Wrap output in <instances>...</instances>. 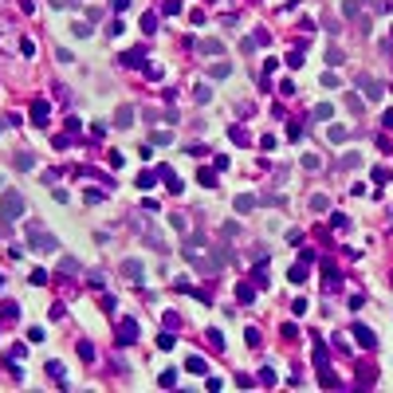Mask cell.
<instances>
[{
    "instance_id": "1",
    "label": "cell",
    "mask_w": 393,
    "mask_h": 393,
    "mask_svg": "<svg viewBox=\"0 0 393 393\" xmlns=\"http://www.w3.org/2000/svg\"><path fill=\"white\" fill-rule=\"evenodd\" d=\"M28 244H32L36 252H59V240L40 225H28Z\"/></svg>"
},
{
    "instance_id": "2",
    "label": "cell",
    "mask_w": 393,
    "mask_h": 393,
    "mask_svg": "<svg viewBox=\"0 0 393 393\" xmlns=\"http://www.w3.org/2000/svg\"><path fill=\"white\" fill-rule=\"evenodd\" d=\"M24 209H28V205H24V197H20L16 189H8V193L0 197V217H4V221H20Z\"/></svg>"
},
{
    "instance_id": "3",
    "label": "cell",
    "mask_w": 393,
    "mask_h": 393,
    "mask_svg": "<svg viewBox=\"0 0 393 393\" xmlns=\"http://www.w3.org/2000/svg\"><path fill=\"white\" fill-rule=\"evenodd\" d=\"M354 87H358V91H366V99H370V103H378V99L386 95V91H382V83H378L374 75H354Z\"/></svg>"
},
{
    "instance_id": "4",
    "label": "cell",
    "mask_w": 393,
    "mask_h": 393,
    "mask_svg": "<svg viewBox=\"0 0 393 393\" xmlns=\"http://www.w3.org/2000/svg\"><path fill=\"white\" fill-rule=\"evenodd\" d=\"M354 338L362 342V350H374V346H378V335H374L366 323H354Z\"/></svg>"
},
{
    "instance_id": "5",
    "label": "cell",
    "mask_w": 393,
    "mask_h": 393,
    "mask_svg": "<svg viewBox=\"0 0 393 393\" xmlns=\"http://www.w3.org/2000/svg\"><path fill=\"white\" fill-rule=\"evenodd\" d=\"M134 338H138V323H130V319H126V323L118 327V346H130Z\"/></svg>"
},
{
    "instance_id": "6",
    "label": "cell",
    "mask_w": 393,
    "mask_h": 393,
    "mask_svg": "<svg viewBox=\"0 0 393 393\" xmlns=\"http://www.w3.org/2000/svg\"><path fill=\"white\" fill-rule=\"evenodd\" d=\"M122 276H126V280H142V276H146V268H142L138 260H126V264H122Z\"/></svg>"
},
{
    "instance_id": "7",
    "label": "cell",
    "mask_w": 393,
    "mask_h": 393,
    "mask_svg": "<svg viewBox=\"0 0 393 393\" xmlns=\"http://www.w3.org/2000/svg\"><path fill=\"white\" fill-rule=\"evenodd\" d=\"M0 319L16 323V319H20V303H12V299H8V303H0Z\"/></svg>"
},
{
    "instance_id": "8",
    "label": "cell",
    "mask_w": 393,
    "mask_h": 393,
    "mask_svg": "<svg viewBox=\"0 0 393 393\" xmlns=\"http://www.w3.org/2000/svg\"><path fill=\"white\" fill-rule=\"evenodd\" d=\"M185 370H189V374H209V362H205L201 354H193V358L185 362Z\"/></svg>"
},
{
    "instance_id": "9",
    "label": "cell",
    "mask_w": 393,
    "mask_h": 393,
    "mask_svg": "<svg viewBox=\"0 0 393 393\" xmlns=\"http://www.w3.org/2000/svg\"><path fill=\"white\" fill-rule=\"evenodd\" d=\"M48 111H52L48 103H32V122H36V126H44V122H48Z\"/></svg>"
},
{
    "instance_id": "10",
    "label": "cell",
    "mask_w": 393,
    "mask_h": 393,
    "mask_svg": "<svg viewBox=\"0 0 393 393\" xmlns=\"http://www.w3.org/2000/svg\"><path fill=\"white\" fill-rule=\"evenodd\" d=\"M130 122H134V107H118V114H114V126H122V130H126Z\"/></svg>"
},
{
    "instance_id": "11",
    "label": "cell",
    "mask_w": 393,
    "mask_h": 393,
    "mask_svg": "<svg viewBox=\"0 0 393 393\" xmlns=\"http://www.w3.org/2000/svg\"><path fill=\"white\" fill-rule=\"evenodd\" d=\"M252 209H256V197H252V193L236 197V213H252Z\"/></svg>"
},
{
    "instance_id": "12",
    "label": "cell",
    "mask_w": 393,
    "mask_h": 393,
    "mask_svg": "<svg viewBox=\"0 0 393 393\" xmlns=\"http://www.w3.org/2000/svg\"><path fill=\"white\" fill-rule=\"evenodd\" d=\"M236 299H240V303H252V299H256V287H252V283H240V287H236Z\"/></svg>"
},
{
    "instance_id": "13",
    "label": "cell",
    "mask_w": 393,
    "mask_h": 393,
    "mask_svg": "<svg viewBox=\"0 0 393 393\" xmlns=\"http://www.w3.org/2000/svg\"><path fill=\"white\" fill-rule=\"evenodd\" d=\"M287 280H291V283H303V280H307V264H295V268H287Z\"/></svg>"
},
{
    "instance_id": "14",
    "label": "cell",
    "mask_w": 393,
    "mask_h": 393,
    "mask_svg": "<svg viewBox=\"0 0 393 393\" xmlns=\"http://www.w3.org/2000/svg\"><path fill=\"white\" fill-rule=\"evenodd\" d=\"M118 63H122V67H142V52H126Z\"/></svg>"
},
{
    "instance_id": "15",
    "label": "cell",
    "mask_w": 393,
    "mask_h": 393,
    "mask_svg": "<svg viewBox=\"0 0 393 393\" xmlns=\"http://www.w3.org/2000/svg\"><path fill=\"white\" fill-rule=\"evenodd\" d=\"M201 52H205V56H221L225 48H221V40H205V44H201Z\"/></svg>"
},
{
    "instance_id": "16",
    "label": "cell",
    "mask_w": 393,
    "mask_h": 393,
    "mask_svg": "<svg viewBox=\"0 0 393 393\" xmlns=\"http://www.w3.org/2000/svg\"><path fill=\"white\" fill-rule=\"evenodd\" d=\"M228 134H232V142H236V146H248V142H252V138H248V130H240V126H232Z\"/></svg>"
},
{
    "instance_id": "17",
    "label": "cell",
    "mask_w": 393,
    "mask_h": 393,
    "mask_svg": "<svg viewBox=\"0 0 393 393\" xmlns=\"http://www.w3.org/2000/svg\"><path fill=\"white\" fill-rule=\"evenodd\" d=\"M142 32H158V16H154V12L142 16Z\"/></svg>"
},
{
    "instance_id": "18",
    "label": "cell",
    "mask_w": 393,
    "mask_h": 393,
    "mask_svg": "<svg viewBox=\"0 0 393 393\" xmlns=\"http://www.w3.org/2000/svg\"><path fill=\"white\" fill-rule=\"evenodd\" d=\"M197 177H201V185H209V189H213V185H217V169H201V173H197Z\"/></svg>"
},
{
    "instance_id": "19",
    "label": "cell",
    "mask_w": 393,
    "mask_h": 393,
    "mask_svg": "<svg viewBox=\"0 0 393 393\" xmlns=\"http://www.w3.org/2000/svg\"><path fill=\"white\" fill-rule=\"evenodd\" d=\"M228 71H232V63H213V79H228Z\"/></svg>"
},
{
    "instance_id": "20",
    "label": "cell",
    "mask_w": 393,
    "mask_h": 393,
    "mask_svg": "<svg viewBox=\"0 0 393 393\" xmlns=\"http://www.w3.org/2000/svg\"><path fill=\"white\" fill-rule=\"evenodd\" d=\"M331 114H335L331 103H319V107H315V118H319V122H323V118H331Z\"/></svg>"
},
{
    "instance_id": "21",
    "label": "cell",
    "mask_w": 393,
    "mask_h": 393,
    "mask_svg": "<svg viewBox=\"0 0 393 393\" xmlns=\"http://www.w3.org/2000/svg\"><path fill=\"white\" fill-rule=\"evenodd\" d=\"M79 358H83V362H95V346L83 342V346H79Z\"/></svg>"
},
{
    "instance_id": "22",
    "label": "cell",
    "mask_w": 393,
    "mask_h": 393,
    "mask_svg": "<svg viewBox=\"0 0 393 393\" xmlns=\"http://www.w3.org/2000/svg\"><path fill=\"white\" fill-rule=\"evenodd\" d=\"M327 134H331V142H346V126H331Z\"/></svg>"
},
{
    "instance_id": "23",
    "label": "cell",
    "mask_w": 393,
    "mask_h": 393,
    "mask_svg": "<svg viewBox=\"0 0 393 393\" xmlns=\"http://www.w3.org/2000/svg\"><path fill=\"white\" fill-rule=\"evenodd\" d=\"M244 342H248V346H260V331H256V327H248V331H244Z\"/></svg>"
},
{
    "instance_id": "24",
    "label": "cell",
    "mask_w": 393,
    "mask_h": 393,
    "mask_svg": "<svg viewBox=\"0 0 393 393\" xmlns=\"http://www.w3.org/2000/svg\"><path fill=\"white\" fill-rule=\"evenodd\" d=\"M209 342H213V346H217V350H225V335H221V331H217V327H213V331H209Z\"/></svg>"
},
{
    "instance_id": "25",
    "label": "cell",
    "mask_w": 393,
    "mask_h": 393,
    "mask_svg": "<svg viewBox=\"0 0 393 393\" xmlns=\"http://www.w3.org/2000/svg\"><path fill=\"white\" fill-rule=\"evenodd\" d=\"M193 99H197V103H209V99H213V91H209V87H197V91H193Z\"/></svg>"
},
{
    "instance_id": "26",
    "label": "cell",
    "mask_w": 393,
    "mask_h": 393,
    "mask_svg": "<svg viewBox=\"0 0 393 393\" xmlns=\"http://www.w3.org/2000/svg\"><path fill=\"white\" fill-rule=\"evenodd\" d=\"M374 181H378V185H386V181H390V169L378 166V169H374Z\"/></svg>"
},
{
    "instance_id": "27",
    "label": "cell",
    "mask_w": 393,
    "mask_h": 393,
    "mask_svg": "<svg viewBox=\"0 0 393 393\" xmlns=\"http://www.w3.org/2000/svg\"><path fill=\"white\" fill-rule=\"evenodd\" d=\"M16 169H32V154H16Z\"/></svg>"
},
{
    "instance_id": "28",
    "label": "cell",
    "mask_w": 393,
    "mask_h": 393,
    "mask_svg": "<svg viewBox=\"0 0 393 393\" xmlns=\"http://www.w3.org/2000/svg\"><path fill=\"white\" fill-rule=\"evenodd\" d=\"M32 283H36V287H44V283H48V272H44V268H36V272H32Z\"/></svg>"
},
{
    "instance_id": "29",
    "label": "cell",
    "mask_w": 393,
    "mask_h": 393,
    "mask_svg": "<svg viewBox=\"0 0 393 393\" xmlns=\"http://www.w3.org/2000/svg\"><path fill=\"white\" fill-rule=\"evenodd\" d=\"M158 382H162V386H177V370H166V374H162Z\"/></svg>"
},
{
    "instance_id": "30",
    "label": "cell",
    "mask_w": 393,
    "mask_h": 393,
    "mask_svg": "<svg viewBox=\"0 0 393 393\" xmlns=\"http://www.w3.org/2000/svg\"><path fill=\"white\" fill-rule=\"evenodd\" d=\"M158 346H162V350H173V346H177V338H173V335H162V338H158Z\"/></svg>"
},
{
    "instance_id": "31",
    "label": "cell",
    "mask_w": 393,
    "mask_h": 393,
    "mask_svg": "<svg viewBox=\"0 0 393 393\" xmlns=\"http://www.w3.org/2000/svg\"><path fill=\"white\" fill-rule=\"evenodd\" d=\"M327 63H331V67H338V63H342V52H338V48H331V52H327Z\"/></svg>"
},
{
    "instance_id": "32",
    "label": "cell",
    "mask_w": 393,
    "mask_h": 393,
    "mask_svg": "<svg viewBox=\"0 0 393 393\" xmlns=\"http://www.w3.org/2000/svg\"><path fill=\"white\" fill-rule=\"evenodd\" d=\"M287 63H291V71H295V67H303V52H291V56H287Z\"/></svg>"
},
{
    "instance_id": "33",
    "label": "cell",
    "mask_w": 393,
    "mask_h": 393,
    "mask_svg": "<svg viewBox=\"0 0 393 393\" xmlns=\"http://www.w3.org/2000/svg\"><path fill=\"white\" fill-rule=\"evenodd\" d=\"M48 374H52V378H59V382H63V366H59V362H48Z\"/></svg>"
},
{
    "instance_id": "34",
    "label": "cell",
    "mask_w": 393,
    "mask_h": 393,
    "mask_svg": "<svg viewBox=\"0 0 393 393\" xmlns=\"http://www.w3.org/2000/svg\"><path fill=\"white\" fill-rule=\"evenodd\" d=\"M331 225H335V228H338V232H342V228L350 225V221H346V217H342V213H335V217H331Z\"/></svg>"
},
{
    "instance_id": "35",
    "label": "cell",
    "mask_w": 393,
    "mask_h": 393,
    "mask_svg": "<svg viewBox=\"0 0 393 393\" xmlns=\"http://www.w3.org/2000/svg\"><path fill=\"white\" fill-rule=\"evenodd\" d=\"M382 126H386V130H393V111H386V118H382Z\"/></svg>"
},
{
    "instance_id": "36",
    "label": "cell",
    "mask_w": 393,
    "mask_h": 393,
    "mask_svg": "<svg viewBox=\"0 0 393 393\" xmlns=\"http://www.w3.org/2000/svg\"><path fill=\"white\" fill-rule=\"evenodd\" d=\"M114 8H118V12H126V8H130V0H114Z\"/></svg>"
},
{
    "instance_id": "37",
    "label": "cell",
    "mask_w": 393,
    "mask_h": 393,
    "mask_svg": "<svg viewBox=\"0 0 393 393\" xmlns=\"http://www.w3.org/2000/svg\"><path fill=\"white\" fill-rule=\"evenodd\" d=\"M0 130H4V122H0Z\"/></svg>"
}]
</instances>
